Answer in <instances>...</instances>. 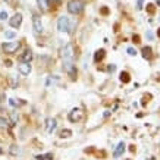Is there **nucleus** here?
<instances>
[{
	"mask_svg": "<svg viewBox=\"0 0 160 160\" xmlns=\"http://www.w3.org/2000/svg\"><path fill=\"white\" fill-rule=\"evenodd\" d=\"M62 59H63V66L71 75H75V66H73V59H75V49L72 44H68L65 49L62 50Z\"/></svg>",
	"mask_w": 160,
	"mask_h": 160,
	"instance_id": "nucleus-1",
	"label": "nucleus"
},
{
	"mask_svg": "<svg viewBox=\"0 0 160 160\" xmlns=\"http://www.w3.org/2000/svg\"><path fill=\"white\" fill-rule=\"evenodd\" d=\"M84 10V3L81 0H71L68 3V12L72 15H78Z\"/></svg>",
	"mask_w": 160,
	"mask_h": 160,
	"instance_id": "nucleus-2",
	"label": "nucleus"
},
{
	"mask_svg": "<svg viewBox=\"0 0 160 160\" xmlns=\"http://www.w3.org/2000/svg\"><path fill=\"white\" fill-rule=\"evenodd\" d=\"M58 29L60 32H71V21L68 16H60L58 21Z\"/></svg>",
	"mask_w": 160,
	"mask_h": 160,
	"instance_id": "nucleus-3",
	"label": "nucleus"
},
{
	"mask_svg": "<svg viewBox=\"0 0 160 160\" xmlns=\"http://www.w3.org/2000/svg\"><path fill=\"white\" fill-rule=\"evenodd\" d=\"M82 116H84V113L79 107H75V109H72V110L69 112V121L71 122H79L82 119Z\"/></svg>",
	"mask_w": 160,
	"mask_h": 160,
	"instance_id": "nucleus-4",
	"label": "nucleus"
},
{
	"mask_svg": "<svg viewBox=\"0 0 160 160\" xmlns=\"http://www.w3.org/2000/svg\"><path fill=\"white\" fill-rule=\"evenodd\" d=\"M32 28H34V32L37 35L43 34V24H41V18H40L38 15L32 16Z\"/></svg>",
	"mask_w": 160,
	"mask_h": 160,
	"instance_id": "nucleus-5",
	"label": "nucleus"
},
{
	"mask_svg": "<svg viewBox=\"0 0 160 160\" xmlns=\"http://www.w3.org/2000/svg\"><path fill=\"white\" fill-rule=\"evenodd\" d=\"M21 47V43L19 41H12V43H5L2 46V49L5 50L6 53H15L16 50Z\"/></svg>",
	"mask_w": 160,
	"mask_h": 160,
	"instance_id": "nucleus-6",
	"label": "nucleus"
},
{
	"mask_svg": "<svg viewBox=\"0 0 160 160\" xmlns=\"http://www.w3.org/2000/svg\"><path fill=\"white\" fill-rule=\"evenodd\" d=\"M9 24H10V27H12V28H19L21 24H22V15H21V13L13 15V16L9 19Z\"/></svg>",
	"mask_w": 160,
	"mask_h": 160,
	"instance_id": "nucleus-7",
	"label": "nucleus"
},
{
	"mask_svg": "<svg viewBox=\"0 0 160 160\" xmlns=\"http://www.w3.org/2000/svg\"><path fill=\"white\" fill-rule=\"evenodd\" d=\"M18 69H19V72L22 73V75H29V72H31V65H29V62H21Z\"/></svg>",
	"mask_w": 160,
	"mask_h": 160,
	"instance_id": "nucleus-8",
	"label": "nucleus"
},
{
	"mask_svg": "<svg viewBox=\"0 0 160 160\" xmlns=\"http://www.w3.org/2000/svg\"><path fill=\"white\" fill-rule=\"evenodd\" d=\"M123 151H125V142L121 141V142L118 144V147H116V150H115V153H113V156H115V157H121V156L123 154Z\"/></svg>",
	"mask_w": 160,
	"mask_h": 160,
	"instance_id": "nucleus-9",
	"label": "nucleus"
},
{
	"mask_svg": "<svg viewBox=\"0 0 160 160\" xmlns=\"http://www.w3.org/2000/svg\"><path fill=\"white\" fill-rule=\"evenodd\" d=\"M56 119H52V118H49L47 121H46V128H47V132H53L54 128H56Z\"/></svg>",
	"mask_w": 160,
	"mask_h": 160,
	"instance_id": "nucleus-10",
	"label": "nucleus"
},
{
	"mask_svg": "<svg viewBox=\"0 0 160 160\" xmlns=\"http://www.w3.org/2000/svg\"><path fill=\"white\" fill-rule=\"evenodd\" d=\"M21 60H22V62H31V60H32V52H31V50H27V52L21 56Z\"/></svg>",
	"mask_w": 160,
	"mask_h": 160,
	"instance_id": "nucleus-11",
	"label": "nucleus"
},
{
	"mask_svg": "<svg viewBox=\"0 0 160 160\" xmlns=\"http://www.w3.org/2000/svg\"><path fill=\"white\" fill-rule=\"evenodd\" d=\"M37 5H38L40 9L47 10L49 9V0H37Z\"/></svg>",
	"mask_w": 160,
	"mask_h": 160,
	"instance_id": "nucleus-12",
	"label": "nucleus"
},
{
	"mask_svg": "<svg viewBox=\"0 0 160 160\" xmlns=\"http://www.w3.org/2000/svg\"><path fill=\"white\" fill-rule=\"evenodd\" d=\"M104 53H106V52H104V50H97V52H96V56H94V60H96V62H100V60H102L103 58H104Z\"/></svg>",
	"mask_w": 160,
	"mask_h": 160,
	"instance_id": "nucleus-13",
	"label": "nucleus"
},
{
	"mask_svg": "<svg viewBox=\"0 0 160 160\" xmlns=\"http://www.w3.org/2000/svg\"><path fill=\"white\" fill-rule=\"evenodd\" d=\"M35 159L37 160H52L53 159V154H52V153H47V154H40V156H37Z\"/></svg>",
	"mask_w": 160,
	"mask_h": 160,
	"instance_id": "nucleus-14",
	"label": "nucleus"
},
{
	"mask_svg": "<svg viewBox=\"0 0 160 160\" xmlns=\"http://www.w3.org/2000/svg\"><path fill=\"white\" fill-rule=\"evenodd\" d=\"M121 81H122V82H128V81H129V73H128V72H122L121 73Z\"/></svg>",
	"mask_w": 160,
	"mask_h": 160,
	"instance_id": "nucleus-15",
	"label": "nucleus"
},
{
	"mask_svg": "<svg viewBox=\"0 0 160 160\" xmlns=\"http://www.w3.org/2000/svg\"><path fill=\"white\" fill-rule=\"evenodd\" d=\"M142 54H144V58H150L151 56V49L150 47H144V49H142Z\"/></svg>",
	"mask_w": 160,
	"mask_h": 160,
	"instance_id": "nucleus-16",
	"label": "nucleus"
},
{
	"mask_svg": "<svg viewBox=\"0 0 160 160\" xmlns=\"http://www.w3.org/2000/svg\"><path fill=\"white\" fill-rule=\"evenodd\" d=\"M126 52H128V54H129V56H137V50L134 49V47H128V49H126Z\"/></svg>",
	"mask_w": 160,
	"mask_h": 160,
	"instance_id": "nucleus-17",
	"label": "nucleus"
},
{
	"mask_svg": "<svg viewBox=\"0 0 160 160\" xmlns=\"http://www.w3.org/2000/svg\"><path fill=\"white\" fill-rule=\"evenodd\" d=\"M71 134H72V131H69V129H63V131L60 132V137H62V138H65V137H69Z\"/></svg>",
	"mask_w": 160,
	"mask_h": 160,
	"instance_id": "nucleus-18",
	"label": "nucleus"
},
{
	"mask_svg": "<svg viewBox=\"0 0 160 160\" xmlns=\"http://www.w3.org/2000/svg\"><path fill=\"white\" fill-rule=\"evenodd\" d=\"M142 6H144V0H137V9L141 10L142 9Z\"/></svg>",
	"mask_w": 160,
	"mask_h": 160,
	"instance_id": "nucleus-19",
	"label": "nucleus"
},
{
	"mask_svg": "<svg viewBox=\"0 0 160 160\" xmlns=\"http://www.w3.org/2000/svg\"><path fill=\"white\" fill-rule=\"evenodd\" d=\"M0 19H2V21L8 19V12H5V10H2V12H0Z\"/></svg>",
	"mask_w": 160,
	"mask_h": 160,
	"instance_id": "nucleus-20",
	"label": "nucleus"
},
{
	"mask_svg": "<svg viewBox=\"0 0 160 160\" xmlns=\"http://www.w3.org/2000/svg\"><path fill=\"white\" fill-rule=\"evenodd\" d=\"M5 35H6V38H15V32H12V31H8Z\"/></svg>",
	"mask_w": 160,
	"mask_h": 160,
	"instance_id": "nucleus-21",
	"label": "nucleus"
},
{
	"mask_svg": "<svg viewBox=\"0 0 160 160\" xmlns=\"http://www.w3.org/2000/svg\"><path fill=\"white\" fill-rule=\"evenodd\" d=\"M107 71H109V72H115V71H116V65H110V66L107 68Z\"/></svg>",
	"mask_w": 160,
	"mask_h": 160,
	"instance_id": "nucleus-22",
	"label": "nucleus"
},
{
	"mask_svg": "<svg viewBox=\"0 0 160 160\" xmlns=\"http://www.w3.org/2000/svg\"><path fill=\"white\" fill-rule=\"evenodd\" d=\"M9 122H8V119H5V118H0V125H8Z\"/></svg>",
	"mask_w": 160,
	"mask_h": 160,
	"instance_id": "nucleus-23",
	"label": "nucleus"
},
{
	"mask_svg": "<svg viewBox=\"0 0 160 160\" xmlns=\"http://www.w3.org/2000/svg\"><path fill=\"white\" fill-rule=\"evenodd\" d=\"M134 41H135V43H140V37H138V35H134Z\"/></svg>",
	"mask_w": 160,
	"mask_h": 160,
	"instance_id": "nucleus-24",
	"label": "nucleus"
},
{
	"mask_svg": "<svg viewBox=\"0 0 160 160\" xmlns=\"http://www.w3.org/2000/svg\"><path fill=\"white\" fill-rule=\"evenodd\" d=\"M52 2H53V5H59V3H60L62 0H52Z\"/></svg>",
	"mask_w": 160,
	"mask_h": 160,
	"instance_id": "nucleus-25",
	"label": "nucleus"
},
{
	"mask_svg": "<svg viewBox=\"0 0 160 160\" xmlns=\"http://www.w3.org/2000/svg\"><path fill=\"white\" fill-rule=\"evenodd\" d=\"M5 2H6V3H9V5H10V3H12L13 0H5Z\"/></svg>",
	"mask_w": 160,
	"mask_h": 160,
	"instance_id": "nucleus-26",
	"label": "nucleus"
},
{
	"mask_svg": "<svg viewBox=\"0 0 160 160\" xmlns=\"http://www.w3.org/2000/svg\"><path fill=\"white\" fill-rule=\"evenodd\" d=\"M157 34H159V37H160V31H159V32H157Z\"/></svg>",
	"mask_w": 160,
	"mask_h": 160,
	"instance_id": "nucleus-27",
	"label": "nucleus"
},
{
	"mask_svg": "<svg viewBox=\"0 0 160 160\" xmlns=\"http://www.w3.org/2000/svg\"><path fill=\"white\" fill-rule=\"evenodd\" d=\"M0 154H2V148H0Z\"/></svg>",
	"mask_w": 160,
	"mask_h": 160,
	"instance_id": "nucleus-28",
	"label": "nucleus"
}]
</instances>
